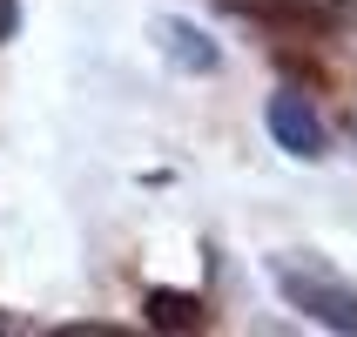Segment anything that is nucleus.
Returning <instances> with one entry per match:
<instances>
[{"label": "nucleus", "instance_id": "obj_1", "mask_svg": "<svg viewBox=\"0 0 357 337\" xmlns=\"http://www.w3.org/2000/svg\"><path fill=\"white\" fill-rule=\"evenodd\" d=\"M270 277H277L283 304L290 310H303L310 324H324V331H357V290L337 277V270H324L317 257H277L270 263Z\"/></svg>", "mask_w": 357, "mask_h": 337}, {"label": "nucleus", "instance_id": "obj_2", "mask_svg": "<svg viewBox=\"0 0 357 337\" xmlns=\"http://www.w3.org/2000/svg\"><path fill=\"white\" fill-rule=\"evenodd\" d=\"M263 121H270V135H277L283 156H297V162H317L324 156V121H317V108H310L297 88H277Z\"/></svg>", "mask_w": 357, "mask_h": 337}, {"label": "nucleus", "instance_id": "obj_3", "mask_svg": "<svg viewBox=\"0 0 357 337\" xmlns=\"http://www.w3.org/2000/svg\"><path fill=\"white\" fill-rule=\"evenodd\" d=\"M155 34H162V47H169L176 68H189V75H209V68H216V47H209L202 27H189V20H155Z\"/></svg>", "mask_w": 357, "mask_h": 337}, {"label": "nucleus", "instance_id": "obj_4", "mask_svg": "<svg viewBox=\"0 0 357 337\" xmlns=\"http://www.w3.org/2000/svg\"><path fill=\"white\" fill-rule=\"evenodd\" d=\"M149 324H162V331H189V324H202V304L182 297V290H149Z\"/></svg>", "mask_w": 357, "mask_h": 337}, {"label": "nucleus", "instance_id": "obj_5", "mask_svg": "<svg viewBox=\"0 0 357 337\" xmlns=\"http://www.w3.org/2000/svg\"><path fill=\"white\" fill-rule=\"evenodd\" d=\"M14 27H20V0H0V40H14Z\"/></svg>", "mask_w": 357, "mask_h": 337}, {"label": "nucleus", "instance_id": "obj_6", "mask_svg": "<svg viewBox=\"0 0 357 337\" xmlns=\"http://www.w3.org/2000/svg\"><path fill=\"white\" fill-rule=\"evenodd\" d=\"M222 7H243V14H257V7H263V0H222Z\"/></svg>", "mask_w": 357, "mask_h": 337}]
</instances>
